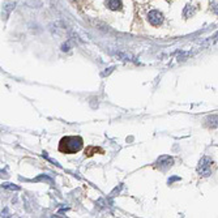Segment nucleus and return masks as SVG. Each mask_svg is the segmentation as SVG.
I'll return each mask as SVG.
<instances>
[{
    "label": "nucleus",
    "mask_w": 218,
    "mask_h": 218,
    "mask_svg": "<svg viewBox=\"0 0 218 218\" xmlns=\"http://www.w3.org/2000/svg\"><path fill=\"white\" fill-rule=\"evenodd\" d=\"M84 141L80 136H67L63 137L59 142V150L65 154H73L82 149Z\"/></svg>",
    "instance_id": "obj_1"
},
{
    "label": "nucleus",
    "mask_w": 218,
    "mask_h": 218,
    "mask_svg": "<svg viewBox=\"0 0 218 218\" xmlns=\"http://www.w3.org/2000/svg\"><path fill=\"white\" fill-rule=\"evenodd\" d=\"M148 20L152 25L158 26L163 21V16H162L160 11H152V12H149V14H148Z\"/></svg>",
    "instance_id": "obj_3"
},
{
    "label": "nucleus",
    "mask_w": 218,
    "mask_h": 218,
    "mask_svg": "<svg viewBox=\"0 0 218 218\" xmlns=\"http://www.w3.org/2000/svg\"><path fill=\"white\" fill-rule=\"evenodd\" d=\"M213 162L209 157H204L203 160L200 161L199 166H197V172L203 176H208L212 174V166H213Z\"/></svg>",
    "instance_id": "obj_2"
},
{
    "label": "nucleus",
    "mask_w": 218,
    "mask_h": 218,
    "mask_svg": "<svg viewBox=\"0 0 218 218\" xmlns=\"http://www.w3.org/2000/svg\"><path fill=\"white\" fill-rule=\"evenodd\" d=\"M4 187H5V188H8V189H14V191H17V189H18V187H16V185H9L8 183H5V184H4Z\"/></svg>",
    "instance_id": "obj_6"
},
{
    "label": "nucleus",
    "mask_w": 218,
    "mask_h": 218,
    "mask_svg": "<svg viewBox=\"0 0 218 218\" xmlns=\"http://www.w3.org/2000/svg\"><path fill=\"white\" fill-rule=\"evenodd\" d=\"M107 7L111 11H120L122 9V0H109Z\"/></svg>",
    "instance_id": "obj_5"
},
{
    "label": "nucleus",
    "mask_w": 218,
    "mask_h": 218,
    "mask_svg": "<svg viewBox=\"0 0 218 218\" xmlns=\"http://www.w3.org/2000/svg\"><path fill=\"white\" fill-rule=\"evenodd\" d=\"M174 163V160L171 157H169V156H162L158 158V161H157V167L160 169V170H166V169H169V167H171Z\"/></svg>",
    "instance_id": "obj_4"
},
{
    "label": "nucleus",
    "mask_w": 218,
    "mask_h": 218,
    "mask_svg": "<svg viewBox=\"0 0 218 218\" xmlns=\"http://www.w3.org/2000/svg\"><path fill=\"white\" fill-rule=\"evenodd\" d=\"M175 180H179V178H178V176H174L172 179H170V180H169V184H171L172 182H175Z\"/></svg>",
    "instance_id": "obj_7"
}]
</instances>
